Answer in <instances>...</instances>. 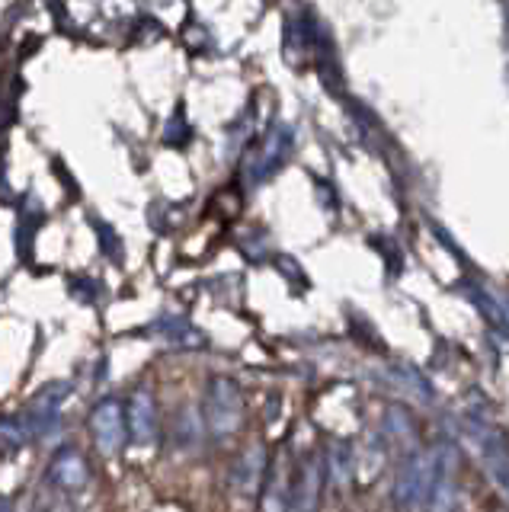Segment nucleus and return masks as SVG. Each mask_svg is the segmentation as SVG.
<instances>
[{
	"label": "nucleus",
	"mask_w": 509,
	"mask_h": 512,
	"mask_svg": "<svg viewBox=\"0 0 509 512\" xmlns=\"http://www.w3.org/2000/svg\"><path fill=\"white\" fill-rule=\"evenodd\" d=\"M439 474V448H413L404 455L401 468H397L391 480V503L397 512H413L426 509L429 493H433Z\"/></svg>",
	"instance_id": "nucleus-1"
},
{
	"label": "nucleus",
	"mask_w": 509,
	"mask_h": 512,
	"mask_svg": "<svg viewBox=\"0 0 509 512\" xmlns=\"http://www.w3.org/2000/svg\"><path fill=\"white\" fill-rule=\"evenodd\" d=\"M385 442L397 445V448H420V432H417V420L410 416L407 407H388L385 410Z\"/></svg>",
	"instance_id": "nucleus-9"
},
{
	"label": "nucleus",
	"mask_w": 509,
	"mask_h": 512,
	"mask_svg": "<svg viewBox=\"0 0 509 512\" xmlns=\"http://www.w3.org/2000/svg\"><path fill=\"white\" fill-rule=\"evenodd\" d=\"M125 420H129V436L135 445H151L157 439V404L148 388H138L129 397Z\"/></svg>",
	"instance_id": "nucleus-7"
},
{
	"label": "nucleus",
	"mask_w": 509,
	"mask_h": 512,
	"mask_svg": "<svg viewBox=\"0 0 509 512\" xmlns=\"http://www.w3.org/2000/svg\"><path fill=\"white\" fill-rule=\"evenodd\" d=\"M90 480V468H87V458L77 452V448H61V452L52 458L49 464V484L65 490V493H77L84 490Z\"/></svg>",
	"instance_id": "nucleus-8"
},
{
	"label": "nucleus",
	"mask_w": 509,
	"mask_h": 512,
	"mask_svg": "<svg viewBox=\"0 0 509 512\" xmlns=\"http://www.w3.org/2000/svg\"><path fill=\"white\" fill-rule=\"evenodd\" d=\"M327 458L321 452H308L298 461V468L289 480V512H317L327 487Z\"/></svg>",
	"instance_id": "nucleus-3"
},
{
	"label": "nucleus",
	"mask_w": 509,
	"mask_h": 512,
	"mask_svg": "<svg viewBox=\"0 0 509 512\" xmlns=\"http://www.w3.org/2000/svg\"><path fill=\"white\" fill-rule=\"evenodd\" d=\"M247 404L241 384L228 375H212L202 397V423L212 439H231L244 426Z\"/></svg>",
	"instance_id": "nucleus-2"
},
{
	"label": "nucleus",
	"mask_w": 509,
	"mask_h": 512,
	"mask_svg": "<svg viewBox=\"0 0 509 512\" xmlns=\"http://www.w3.org/2000/svg\"><path fill=\"white\" fill-rule=\"evenodd\" d=\"M266 471H269V464H266L263 445H260V442H253V445H247L244 452L234 458V464H231V487H234L237 493H241V496L260 493V490H263V480H266Z\"/></svg>",
	"instance_id": "nucleus-6"
},
{
	"label": "nucleus",
	"mask_w": 509,
	"mask_h": 512,
	"mask_svg": "<svg viewBox=\"0 0 509 512\" xmlns=\"http://www.w3.org/2000/svg\"><path fill=\"white\" fill-rule=\"evenodd\" d=\"M458 493H461L458 452L452 445H439V474H436L433 493H429L426 512H458Z\"/></svg>",
	"instance_id": "nucleus-5"
},
{
	"label": "nucleus",
	"mask_w": 509,
	"mask_h": 512,
	"mask_svg": "<svg viewBox=\"0 0 509 512\" xmlns=\"http://www.w3.org/2000/svg\"><path fill=\"white\" fill-rule=\"evenodd\" d=\"M90 432H93V442H97V448L103 455H116L125 445V439H129V420H125V407L116 397H106L93 407Z\"/></svg>",
	"instance_id": "nucleus-4"
}]
</instances>
